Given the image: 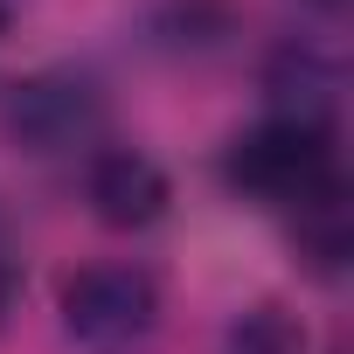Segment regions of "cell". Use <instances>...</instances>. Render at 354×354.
I'll use <instances>...</instances> for the list:
<instances>
[{"mask_svg":"<svg viewBox=\"0 0 354 354\" xmlns=\"http://www.w3.org/2000/svg\"><path fill=\"white\" fill-rule=\"evenodd\" d=\"M223 174H230V188L250 195L257 209L292 216V236H299L319 264L340 257V243H347V181H340L333 125L264 111V118L230 146Z\"/></svg>","mask_w":354,"mask_h":354,"instance_id":"1","label":"cell"},{"mask_svg":"<svg viewBox=\"0 0 354 354\" xmlns=\"http://www.w3.org/2000/svg\"><path fill=\"white\" fill-rule=\"evenodd\" d=\"M56 313H63V333L77 354H139L160 333V285L132 257L84 264L63 278Z\"/></svg>","mask_w":354,"mask_h":354,"instance_id":"2","label":"cell"},{"mask_svg":"<svg viewBox=\"0 0 354 354\" xmlns=\"http://www.w3.org/2000/svg\"><path fill=\"white\" fill-rule=\"evenodd\" d=\"M8 125L28 153H63V146H91L104 132V97L91 77L77 70H42L28 84H15L8 97ZM97 153V146H91Z\"/></svg>","mask_w":354,"mask_h":354,"instance_id":"3","label":"cell"},{"mask_svg":"<svg viewBox=\"0 0 354 354\" xmlns=\"http://www.w3.org/2000/svg\"><path fill=\"white\" fill-rule=\"evenodd\" d=\"M84 195L111 230H146L167 209V174L132 146H97L91 167H84Z\"/></svg>","mask_w":354,"mask_h":354,"instance_id":"4","label":"cell"},{"mask_svg":"<svg viewBox=\"0 0 354 354\" xmlns=\"http://www.w3.org/2000/svg\"><path fill=\"white\" fill-rule=\"evenodd\" d=\"M236 354H299V333H292L271 306H257V313L236 326Z\"/></svg>","mask_w":354,"mask_h":354,"instance_id":"5","label":"cell"},{"mask_svg":"<svg viewBox=\"0 0 354 354\" xmlns=\"http://www.w3.org/2000/svg\"><path fill=\"white\" fill-rule=\"evenodd\" d=\"M15 292H21V243H15V230H8V216H0V319H8V306H15Z\"/></svg>","mask_w":354,"mask_h":354,"instance_id":"6","label":"cell"},{"mask_svg":"<svg viewBox=\"0 0 354 354\" xmlns=\"http://www.w3.org/2000/svg\"><path fill=\"white\" fill-rule=\"evenodd\" d=\"M0 35H8V0H0Z\"/></svg>","mask_w":354,"mask_h":354,"instance_id":"7","label":"cell"}]
</instances>
